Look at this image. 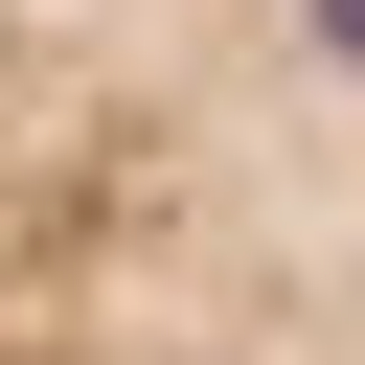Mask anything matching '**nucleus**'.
<instances>
[{"label": "nucleus", "mask_w": 365, "mask_h": 365, "mask_svg": "<svg viewBox=\"0 0 365 365\" xmlns=\"http://www.w3.org/2000/svg\"><path fill=\"white\" fill-rule=\"evenodd\" d=\"M0 365H365V0H0Z\"/></svg>", "instance_id": "obj_1"}]
</instances>
